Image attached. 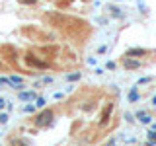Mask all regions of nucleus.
Here are the masks:
<instances>
[{"label":"nucleus","mask_w":156,"mask_h":146,"mask_svg":"<svg viewBox=\"0 0 156 146\" xmlns=\"http://www.w3.org/2000/svg\"><path fill=\"white\" fill-rule=\"evenodd\" d=\"M51 123H53V111L51 109L41 111V113L35 117V125L37 127H51Z\"/></svg>","instance_id":"f257e3e1"},{"label":"nucleus","mask_w":156,"mask_h":146,"mask_svg":"<svg viewBox=\"0 0 156 146\" xmlns=\"http://www.w3.org/2000/svg\"><path fill=\"white\" fill-rule=\"evenodd\" d=\"M20 99H22V101H31V99H35V90L20 92Z\"/></svg>","instance_id":"f03ea898"},{"label":"nucleus","mask_w":156,"mask_h":146,"mask_svg":"<svg viewBox=\"0 0 156 146\" xmlns=\"http://www.w3.org/2000/svg\"><path fill=\"white\" fill-rule=\"evenodd\" d=\"M123 64H125L127 70H135V68H139V66H140V62H139V61H133V58H125Z\"/></svg>","instance_id":"7ed1b4c3"},{"label":"nucleus","mask_w":156,"mask_h":146,"mask_svg":"<svg viewBox=\"0 0 156 146\" xmlns=\"http://www.w3.org/2000/svg\"><path fill=\"white\" fill-rule=\"evenodd\" d=\"M111 111H113V105H111V103H109V105H107V107H105V109H104V113H101V121H100V123H101V125H105V123H107V119H109V115H111Z\"/></svg>","instance_id":"20e7f679"},{"label":"nucleus","mask_w":156,"mask_h":146,"mask_svg":"<svg viewBox=\"0 0 156 146\" xmlns=\"http://www.w3.org/2000/svg\"><path fill=\"white\" fill-rule=\"evenodd\" d=\"M143 55H146L144 49H129L127 51V57H143Z\"/></svg>","instance_id":"39448f33"},{"label":"nucleus","mask_w":156,"mask_h":146,"mask_svg":"<svg viewBox=\"0 0 156 146\" xmlns=\"http://www.w3.org/2000/svg\"><path fill=\"white\" fill-rule=\"evenodd\" d=\"M27 62H29V64H31V66H37V68H45L47 64H45V62H41V61H37V58H35V61H33V58L31 57H27Z\"/></svg>","instance_id":"423d86ee"},{"label":"nucleus","mask_w":156,"mask_h":146,"mask_svg":"<svg viewBox=\"0 0 156 146\" xmlns=\"http://www.w3.org/2000/svg\"><path fill=\"white\" fill-rule=\"evenodd\" d=\"M80 76H82V72H72V74H68V76H66V80H70V82H76Z\"/></svg>","instance_id":"0eeeda50"},{"label":"nucleus","mask_w":156,"mask_h":146,"mask_svg":"<svg viewBox=\"0 0 156 146\" xmlns=\"http://www.w3.org/2000/svg\"><path fill=\"white\" fill-rule=\"evenodd\" d=\"M12 146H29L27 140H18V138H14L12 140Z\"/></svg>","instance_id":"6e6552de"},{"label":"nucleus","mask_w":156,"mask_h":146,"mask_svg":"<svg viewBox=\"0 0 156 146\" xmlns=\"http://www.w3.org/2000/svg\"><path fill=\"white\" fill-rule=\"evenodd\" d=\"M35 107H37V105H33V103L26 105V107H23V113H33V111H35Z\"/></svg>","instance_id":"1a4fd4ad"},{"label":"nucleus","mask_w":156,"mask_h":146,"mask_svg":"<svg viewBox=\"0 0 156 146\" xmlns=\"http://www.w3.org/2000/svg\"><path fill=\"white\" fill-rule=\"evenodd\" d=\"M139 99V94H136V90H131V94H129V101H136Z\"/></svg>","instance_id":"9d476101"},{"label":"nucleus","mask_w":156,"mask_h":146,"mask_svg":"<svg viewBox=\"0 0 156 146\" xmlns=\"http://www.w3.org/2000/svg\"><path fill=\"white\" fill-rule=\"evenodd\" d=\"M139 119L143 121V123H150V117H148V115H144V113H139Z\"/></svg>","instance_id":"9b49d317"},{"label":"nucleus","mask_w":156,"mask_h":146,"mask_svg":"<svg viewBox=\"0 0 156 146\" xmlns=\"http://www.w3.org/2000/svg\"><path fill=\"white\" fill-rule=\"evenodd\" d=\"M20 4H27V6H31V4H35L37 0H18Z\"/></svg>","instance_id":"f8f14e48"},{"label":"nucleus","mask_w":156,"mask_h":146,"mask_svg":"<svg viewBox=\"0 0 156 146\" xmlns=\"http://www.w3.org/2000/svg\"><path fill=\"white\" fill-rule=\"evenodd\" d=\"M4 123H8V115H6V113L0 115V125H4Z\"/></svg>","instance_id":"ddd939ff"},{"label":"nucleus","mask_w":156,"mask_h":146,"mask_svg":"<svg viewBox=\"0 0 156 146\" xmlns=\"http://www.w3.org/2000/svg\"><path fill=\"white\" fill-rule=\"evenodd\" d=\"M37 107H45V99L43 97H37V103H35Z\"/></svg>","instance_id":"4468645a"},{"label":"nucleus","mask_w":156,"mask_h":146,"mask_svg":"<svg viewBox=\"0 0 156 146\" xmlns=\"http://www.w3.org/2000/svg\"><path fill=\"white\" fill-rule=\"evenodd\" d=\"M6 105H8V101L4 99V97H0V109H4V107H6Z\"/></svg>","instance_id":"2eb2a0df"},{"label":"nucleus","mask_w":156,"mask_h":146,"mask_svg":"<svg viewBox=\"0 0 156 146\" xmlns=\"http://www.w3.org/2000/svg\"><path fill=\"white\" fill-rule=\"evenodd\" d=\"M41 82H43V84H49V82H53V78H51V76H45Z\"/></svg>","instance_id":"dca6fc26"},{"label":"nucleus","mask_w":156,"mask_h":146,"mask_svg":"<svg viewBox=\"0 0 156 146\" xmlns=\"http://www.w3.org/2000/svg\"><path fill=\"white\" fill-rule=\"evenodd\" d=\"M105 68H109V70H111V68H115V62H111V61H109V62L105 64Z\"/></svg>","instance_id":"f3484780"},{"label":"nucleus","mask_w":156,"mask_h":146,"mask_svg":"<svg viewBox=\"0 0 156 146\" xmlns=\"http://www.w3.org/2000/svg\"><path fill=\"white\" fill-rule=\"evenodd\" d=\"M62 96H65V94H62V92H58V94H55V96H53V97H55V99H61Z\"/></svg>","instance_id":"a211bd4d"},{"label":"nucleus","mask_w":156,"mask_h":146,"mask_svg":"<svg viewBox=\"0 0 156 146\" xmlns=\"http://www.w3.org/2000/svg\"><path fill=\"white\" fill-rule=\"evenodd\" d=\"M150 138H152L154 142H156V133H150Z\"/></svg>","instance_id":"6ab92c4d"},{"label":"nucleus","mask_w":156,"mask_h":146,"mask_svg":"<svg viewBox=\"0 0 156 146\" xmlns=\"http://www.w3.org/2000/svg\"><path fill=\"white\" fill-rule=\"evenodd\" d=\"M0 66H2V64H0Z\"/></svg>","instance_id":"aec40b11"}]
</instances>
